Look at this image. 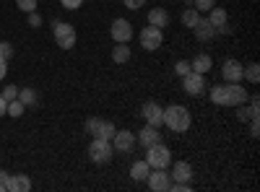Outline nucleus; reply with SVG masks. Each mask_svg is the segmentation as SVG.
I'll use <instances>...</instances> for the list:
<instances>
[{
    "instance_id": "2eb2a0df",
    "label": "nucleus",
    "mask_w": 260,
    "mask_h": 192,
    "mask_svg": "<svg viewBox=\"0 0 260 192\" xmlns=\"http://www.w3.org/2000/svg\"><path fill=\"white\" fill-rule=\"evenodd\" d=\"M192 29H195V39H198V42H211L216 36V29L208 24V18H201Z\"/></svg>"
},
{
    "instance_id": "f3484780",
    "label": "nucleus",
    "mask_w": 260,
    "mask_h": 192,
    "mask_svg": "<svg viewBox=\"0 0 260 192\" xmlns=\"http://www.w3.org/2000/svg\"><path fill=\"white\" fill-rule=\"evenodd\" d=\"M208 24H211V26H213L216 31H219V29H221L224 24H229V16H226V11H224V8H216V6H213V8L208 11Z\"/></svg>"
},
{
    "instance_id": "cd10ccee",
    "label": "nucleus",
    "mask_w": 260,
    "mask_h": 192,
    "mask_svg": "<svg viewBox=\"0 0 260 192\" xmlns=\"http://www.w3.org/2000/svg\"><path fill=\"white\" fill-rule=\"evenodd\" d=\"M16 8H21L24 13H31L37 11V0H16Z\"/></svg>"
},
{
    "instance_id": "f8f14e48",
    "label": "nucleus",
    "mask_w": 260,
    "mask_h": 192,
    "mask_svg": "<svg viewBox=\"0 0 260 192\" xmlns=\"http://www.w3.org/2000/svg\"><path fill=\"white\" fill-rule=\"evenodd\" d=\"M146 182H148V187L154 189V192L169 189V174H167V169H154V172L146 177Z\"/></svg>"
},
{
    "instance_id": "7c9ffc66",
    "label": "nucleus",
    "mask_w": 260,
    "mask_h": 192,
    "mask_svg": "<svg viewBox=\"0 0 260 192\" xmlns=\"http://www.w3.org/2000/svg\"><path fill=\"white\" fill-rule=\"evenodd\" d=\"M0 96H3L6 101H13V99H18V89H16V86H6Z\"/></svg>"
},
{
    "instance_id": "a211bd4d",
    "label": "nucleus",
    "mask_w": 260,
    "mask_h": 192,
    "mask_svg": "<svg viewBox=\"0 0 260 192\" xmlns=\"http://www.w3.org/2000/svg\"><path fill=\"white\" fill-rule=\"evenodd\" d=\"M190 68H192L195 73H203V75H206V73L213 68V60H211V55H203V52H201V55H195V57H192Z\"/></svg>"
},
{
    "instance_id": "412c9836",
    "label": "nucleus",
    "mask_w": 260,
    "mask_h": 192,
    "mask_svg": "<svg viewBox=\"0 0 260 192\" xmlns=\"http://www.w3.org/2000/svg\"><path fill=\"white\" fill-rule=\"evenodd\" d=\"M148 174H151V166H148V161H136L133 166H130V177H133L136 182H143Z\"/></svg>"
},
{
    "instance_id": "aec40b11",
    "label": "nucleus",
    "mask_w": 260,
    "mask_h": 192,
    "mask_svg": "<svg viewBox=\"0 0 260 192\" xmlns=\"http://www.w3.org/2000/svg\"><path fill=\"white\" fill-rule=\"evenodd\" d=\"M148 24L151 26H156V29H164L169 24V13L164 8H151L148 11Z\"/></svg>"
},
{
    "instance_id": "e433bc0d",
    "label": "nucleus",
    "mask_w": 260,
    "mask_h": 192,
    "mask_svg": "<svg viewBox=\"0 0 260 192\" xmlns=\"http://www.w3.org/2000/svg\"><path fill=\"white\" fill-rule=\"evenodd\" d=\"M122 3H125V8H130V11H138L146 0H122Z\"/></svg>"
},
{
    "instance_id": "ddd939ff",
    "label": "nucleus",
    "mask_w": 260,
    "mask_h": 192,
    "mask_svg": "<svg viewBox=\"0 0 260 192\" xmlns=\"http://www.w3.org/2000/svg\"><path fill=\"white\" fill-rule=\"evenodd\" d=\"M242 62L240 60H226L224 62V68H221V75H224V81L226 83H240L242 81Z\"/></svg>"
},
{
    "instance_id": "58836bf2",
    "label": "nucleus",
    "mask_w": 260,
    "mask_h": 192,
    "mask_svg": "<svg viewBox=\"0 0 260 192\" xmlns=\"http://www.w3.org/2000/svg\"><path fill=\"white\" fill-rule=\"evenodd\" d=\"M3 114H8V101L0 96V117H3Z\"/></svg>"
},
{
    "instance_id": "473e14b6",
    "label": "nucleus",
    "mask_w": 260,
    "mask_h": 192,
    "mask_svg": "<svg viewBox=\"0 0 260 192\" xmlns=\"http://www.w3.org/2000/svg\"><path fill=\"white\" fill-rule=\"evenodd\" d=\"M250 135H252V138L260 135V117H252V120H250Z\"/></svg>"
},
{
    "instance_id": "423d86ee",
    "label": "nucleus",
    "mask_w": 260,
    "mask_h": 192,
    "mask_svg": "<svg viewBox=\"0 0 260 192\" xmlns=\"http://www.w3.org/2000/svg\"><path fill=\"white\" fill-rule=\"evenodd\" d=\"M117 127L110 122V120H99V117H89L86 120V133H89L91 138H107V140H112Z\"/></svg>"
},
{
    "instance_id": "393cba45",
    "label": "nucleus",
    "mask_w": 260,
    "mask_h": 192,
    "mask_svg": "<svg viewBox=\"0 0 260 192\" xmlns=\"http://www.w3.org/2000/svg\"><path fill=\"white\" fill-rule=\"evenodd\" d=\"M198 21H201V13L195 11V8H187V11L182 13V24H185V26H190V29H192L195 24H198Z\"/></svg>"
},
{
    "instance_id": "20e7f679",
    "label": "nucleus",
    "mask_w": 260,
    "mask_h": 192,
    "mask_svg": "<svg viewBox=\"0 0 260 192\" xmlns=\"http://www.w3.org/2000/svg\"><path fill=\"white\" fill-rule=\"evenodd\" d=\"M146 161L151 169H167L172 164V153H169V148L159 140L154 145H148V153H146Z\"/></svg>"
},
{
    "instance_id": "4be33fe9",
    "label": "nucleus",
    "mask_w": 260,
    "mask_h": 192,
    "mask_svg": "<svg viewBox=\"0 0 260 192\" xmlns=\"http://www.w3.org/2000/svg\"><path fill=\"white\" fill-rule=\"evenodd\" d=\"M112 60H115V62H120V65L130 60V47H127V42H117L115 50H112Z\"/></svg>"
},
{
    "instance_id": "0eeeda50",
    "label": "nucleus",
    "mask_w": 260,
    "mask_h": 192,
    "mask_svg": "<svg viewBox=\"0 0 260 192\" xmlns=\"http://www.w3.org/2000/svg\"><path fill=\"white\" fill-rule=\"evenodd\" d=\"M161 42H164V31L156 29V26H151V24H148V26L141 31V45H143V50H148V52L159 50V47H161Z\"/></svg>"
},
{
    "instance_id": "a878e982",
    "label": "nucleus",
    "mask_w": 260,
    "mask_h": 192,
    "mask_svg": "<svg viewBox=\"0 0 260 192\" xmlns=\"http://www.w3.org/2000/svg\"><path fill=\"white\" fill-rule=\"evenodd\" d=\"M24 109H26V106H24V104H21L18 99H13V101H8V114H11V117H21V114H24Z\"/></svg>"
},
{
    "instance_id": "7ed1b4c3",
    "label": "nucleus",
    "mask_w": 260,
    "mask_h": 192,
    "mask_svg": "<svg viewBox=\"0 0 260 192\" xmlns=\"http://www.w3.org/2000/svg\"><path fill=\"white\" fill-rule=\"evenodd\" d=\"M115 156V148H112V140H107V138H94L91 145H89V159L94 164H107Z\"/></svg>"
},
{
    "instance_id": "f03ea898",
    "label": "nucleus",
    "mask_w": 260,
    "mask_h": 192,
    "mask_svg": "<svg viewBox=\"0 0 260 192\" xmlns=\"http://www.w3.org/2000/svg\"><path fill=\"white\" fill-rule=\"evenodd\" d=\"M164 125L169 127L172 133H187V127H190L187 106H180V104L167 106V109H164Z\"/></svg>"
},
{
    "instance_id": "4c0bfd02",
    "label": "nucleus",
    "mask_w": 260,
    "mask_h": 192,
    "mask_svg": "<svg viewBox=\"0 0 260 192\" xmlns=\"http://www.w3.org/2000/svg\"><path fill=\"white\" fill-rule=\"evenodd\" d=\"M6 73H8V60H3V57H0V81L6 78Z\"/></svg>"
},
{
    "instance_id": "6ab92c4d",
    "label": "nucleus",
    "mask_w": 260,
    "mask_h": 192,
    "mask_svg": "<svg viewBox=\"0 0 260 192\" xmlns=\"http://www.w3.org/2000/svg\"><path fill=\"white\" fill-rule=\"evenodd\" d=\"M169 177H175L177 182H190V179H192V166H190L187 161H177Z\"/></svg>"
},
{
    "instance_id": "5701e85b",
    "label": "nucleus",
    "mask_w": 260,
    "mask_h": 192,
    "mask_svg": "<svg viewBox=\"0 0 260 192\" xmlns=\"http://www.w3.org/2000/svg\"><path fill=\"white\" fill-rule=\"evenodd\" d=\"M242 78H247L250 83H257L260 81V65H257V62H250L247 68H242Z\"/></svg>"
},
{
    "instance_id": "1a4fd4ad",
    "label": "nucleus",
    "mask_w": 260,
    "mask_h": 192,
    "mask_svg": "<svg viewBox=\"0 0 260 192\" xmlns=\"http://www.w3.org/2000/svg\"><path fill=\"white\" fill-rule=\"evenodd\" d=\"M112 148H115V153H130L136 148V135L130 133V130H115Z\"/></svg>"
},
{
    "instance_id": "c9c22d12",
    "label": "nucleus",
    "mask_w": 260,
    "mask_h": 192,
    "mask_svg": "<svg viewBox=\"0 0 260 192\" xmlns=\"http://www.w3.org/2000/svg\"><path fill=\"white\" fill-rule=\"evenodd\" d=\"M169 189H175V192H190V182H175V184H169Z\"/></svg>"
},
{
    "instance_id": "9d476101",
    "label": "nucleus",
    "mask_w": 260,
    "mask_h": 192,
    "mask_svg": "<svg viewBox=\"0 0 260 192\" xmlns=\"http://www.w3.org/2000/svg\"><path fill=\"white\" fill-rule=\"evenodd\" d=\"M141 114H143V120L148 125H154V127H161L164 125V109H161L156 101H146L141 106Z\"/></svg>"
},
{
    "instance_id": "6e6552de",
    "label": "nucleus",
    "mask_w": 260,
    "mask_h": 192,
    "mask_svg": "<svg viewBox=\"0 0 260 192\" xmlns=\"http://www.w3.org/2000/svg\"><path fill=\"white\" fill-rule=\"evenodd\" d=\"M182 86H185V91L190 96H201L208 89L206 86V75L203 73H195V70H190L187 75H182Z\"/></svg>"
},
{
    "instance_id": "c85d7f7f",
    "label": "nucleus",
    "mask_w": 260,
    "mask_h": 192,
    "mask_svg": "<svg viewBox=\"0 0 260 192\" xmlns=\"http://www.w3.org/2000/svg\"><path fill=\"white\" fill-rule=\"evenodd\" d=\"M0 57H3V60L13 57V45H11V42H0Z\"/></svg>"
},
{
    "instance_id": "dca6fc26",
    "label": "nucleus",
    "mask_w": 260,
    "mask_h": 192,
    "mask_svg": "<svg viewBox=\"0 0 260 192\" xmlns=\"http://www.w3.org/2000/svg\"><path fill=\"white\" fill-rule=\"evenodd\" d=\"M29 189H31V179L26 174H11L8 192H29Z\"/></svg>"
},
{
    "instance_id": "72a5a7b5",
    "label": "nucleus",
    "mask_w": 260,
    "mask_h": 192,
    "mask_svg": "<svg viewBox=\"0 0 260 192\" xmlns=\"http://www.w3.org/2000/svg\"><path fill=\"white\" fill-rule=\"evenodd\" d=\"M8 179H11V174L0 169V192H8Z\"/></svg>"
},
{
    "instance_id": "bb28decb",
    "label": "nucleus",
    "mask_w": 260,
    "mask_h": 192,
    "mask_svg": "<svg viewBox=\"0 0 260 192\" xmlns=\"http://www.w3.org/2000/svg\"><path fill=\"white\" fill-rule=\"evenodd\" d=\"M192 6H195V11H198V13H208L216 6V0H192Z\"/></svg>"
},
{
    "instance_id": "f257e3e1",
    "label": "nucleus",
    "mask_w": 260,
    "mask_h": 192,
    "mask_svg": "<svg viewBox=\"0 0 260 192\" xmlns=\"http://www.w3.org/2000/svg\"><path fill=\"white\" fill-rule=\"evenodd\" d=\"M208 96L213 104L221 106H240L247 101V91L240 86V83H224V86H213L208 89Z\"/></svg>"
},
{
    "instance_id": "f704fd0d",
    "label": "nucleus",
    "mask_w": 260,
    "mask_h": 192,
    "mask_svg": "<svg viewBox=\"0 0 260 192\" xmlns=\"http://www.w3.org/2000/svg\"><path fill=\"white\" fill-rule=\"evenodd\" d=\"M29 26H34V29H39V26H42V16H39L37 11H31V13H29Z\"/></svg>"
},
{
    "instance_id": "39448f33",
    "label": "nucleus",
    "mask_w": 260,
    "mask_h": 192,
    "mask_svg": "<svg viewBox=\"0 0 260 192\" xmlns=\"http://www.w3.org/2000/svg\"><path fill=\"white\" fill-rule=\"evenodd\" d=\"M52 34H55V42L60 50H73L76 47V29L65 21H55L52 24Z\"/></svg>"
},
{
    "instance_id": "9b49d317",
    "label": "nucleus",
    "mask_w": 260,
    "mask_h": 192,
    "mask_svg": "<svg viewBox=\"0 0 260 192\" xmlns=\"http://www.w3.org/2000/svg\"><path fill=\"white\" fill-rule=\"evenodd\" d=\"M110 34H112L115 42H130V36H133V26H130L127 18H115Z\"/></svg>"
},
{
    "instance_id": "b1692460",
    "label": "nucleus",
    "mask_w": 260,
    "mask_h": 192,
    "mask_svg": "<svg viewBox=\"0 0 260 192\" xmlns=\"http://www.w3.org/2000/svg\"><path fill=\"white\" fill-rule=\"evenodd\" d=\"M37 91L34 89H18V101L24 104V106H29V104H37Z\"/></svg>"
},
{
    "instance_id": "2f4dec72",
    "label": "nucleus",
    "mask_w": 260,
    "mask_h": 192,
    "mask_svg": "<svg viewBox=\"0 0 260 192\" xmlns=\"http://www.w3.org/2000/svg\"><path fill=\"white\" fill-rule=\"evenodd\" d=\"M60 3H62V8H68V11H78L83 6V0H60Z\"/></svg>"
},
{
    "instance_id": "4468645a",
    "label": "nucleus",
    "mask_w": 260,
    "mask_h": 192,
    "mask_svg": "<svg viewBox=\"0 0 260 192\" xmlns=\"http://www.w3.org/2000/svg\"><path fill=\"white\" fill-rule=\"evenodd\" d=\"M159 140H161V133H159V127H154V125H146L143 130H141V135H138V143H141L143 148L154 145V143H159Z\"/></svg>"
},
{
    "instance_id": "c756f323",
    "label": "nucleus",
    "mask_w": 260,
    "mask_h": 192,
    "mask_svg": "<svg viewBox=\"0 0 260 192\" xmlns=\"http://www.w3.org/2000/svg\"><path fill=\"white\" fill-rule=\"evenodd\" d=\"M190 70H192V68H190V62H187V60H180L177 65H175V73H177L180 78H182V75H187Z\"/></svg>"
}]
</instances>
